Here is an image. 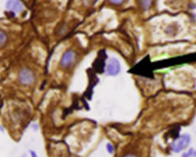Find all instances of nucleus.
<instances>
[{"mask_svg": "<svg viewBox=\"0 0 196 157\" xmlns=\"http://www.w3.org/2000/svg\"><path fill=\"white\" fill-rule=\"evenodd\" d=\"M190 156L189 155V154H187V152H184L182 154L181 157H189Z\"/></svg>", "mask_w": 196, "mask_h": 157, "instance_id": "4468645a", "label": "nucleus"}, {"mask_svg": "<svg viewBox=\"0 0 196 157\" xmlns=\"http://www.w3.org/2000/svg\"><path fill=\"white\" fill-rule=\"evenodd\" d=\"M193 156L194 157H196V150L194 151V153H193Z\"/></svg>", "mask_w": 196, "mask_h": 157, "instance_id": "2eb2a0df", "label": "nucleus"}, {"mask_svg": "<svg viewBox=\"0 0 196 157\" xmlns=\"http://www.w3.org/2000/svg\"><path fill=\"white\" fill-rule=\"evenodd\" d=\"M106 149L107 151L109 152V153L110 154H113L114 152V147L113 145L110 143H109L106 144Z\"/></svg>", "mask_w": 196, "mask_h": 157, "instance_id": "1a4fd4ad", "label": "nucleus"}, {"mask_svg": "<svg viewBox=\"0 0 196 157\" xmlns=\"http://www.w3.org/2000/svg\"><path fill=\"white\" fill-rule=\"evenodd\" d=\"M152 2L153 0H139L140 5L145 10H147L150 7Z\"/></svg>", "mask_w": 196, "mask_h": 157, "instance_id": "6e6552de", "label": "nucleus"}, {"mask_svg": "<svg viewBox=\"0 0 196 157\" xmlns=\"http://www.w3.org/2000/svg\"><path fill=\"white\" fill-rule=\"evenodd\" d=\"M121 71V65L119 61L114 58H111L107 66L106 72L109 76H115L118 75Z\"/></svg>", "mask_w": 196, "mask_h": 157, "instance_id": "39448f33", "label": "nucleus"}, {"mask_svg": "<svg viewBox=\"0 0 196 157\" xmlns=\"http://www.w3.org/2000/svg\"><path fill=\"white\" fill-rule=\"evenodd\" d=\"M6 8L8 11L15 13L22 12L24 7L20 0H7Z\"/></svg>", "mask_w": 196, "mask_h": 157, "instance_id": "423d86ee", "label": "nucleus"}, {"mask_svg": "<svg viewBox=\"0 0 196 157\" xmlns=\"http://www.w3.org/2000/svg\"><path fill=\"white\" fill-rule=\"evenodd\" d=\"M190 136L184 134L174 140L171 145V150L175 152H179L186 147L190 142Z\"/></svg>", "mask_w": 196, "mask_h": 157, "instance_id": "f03ea898", "label": "nucleus"}, {"mask_svg": "<svg viewBox=\"0 0 196 157\" xmlns=\"http://www.w3.org/2000/svg\"><path fill=\"white\" fill-rule=\"evenodd\" d=\"M107 58L105 50H101L97 53V57L95 58L92 64V70L97 73H103L105 72L106 60Z\"/></svg>", "mask_w": 196, "mask_h": 157, "instance_id": "f257e3e1", "label": "nucleus"}, {"mask_svg": "<svg viewBox=\"0 0 196 157\" xmlns=\"http://www.w3.org/2000/svg\"><path fill=\"white\" fill-rule=\"evenodd\" d=\"M125 0H109V1L114 5H121L125 2Z\"/></svg>", "mask_w": 196, "mask_h": 157, "instance_id": "9d476101", "label": "nucleus"}, {"mask_svg": "<svg viewBox=\"0 0 196 157\" xmlns=\"http://www.w3.org/2000/svg\"><path fill=\"white\" fill-rule=\"evenodd\" d=\"M194 150L191 148H190V149L189 150V151H188V152H187V154H189V155L190 156H193V153H194Z\"/></svg>", "mask_w": 196, "mask_h": 157, "instance_id": "9b49d317", "label": "nucleus"}, {"mask_svg": "<svg viewBox=\"0 0 196 157\" xmlns=\"http://www.w3.org/2000/svg\"><path fill=\"white\" fill-rule=\"evenodd\" d=\"M123 157H137L134 154H126Z\"/></svg>", "mask_w": 196, "mask_h": 157, "instance_id": "f8f14e48", "label": "nucleus"}, {"mask_svg": "<svg viewBox=\"0 0 196 157\" xmlns=\"http://www.w3.org/2000/svg\"><path fill=\"white\" fill-rule=\"evenodd\" d=\"M8 42V36L3 30H0V48L4 47Z\"/></svg>", "mask_w": 196, "mask_h": 157, "instance_id": "0eeeda50", "label": "nucleus"}, {"mask_svg": "<svg viewBox=\"0 0 196 157\" xmlns=\"http://www.w3.org/2000/svg\"><path fill=\"white\" fill-rule=\"evenodd\" d=\"M76 60V54L73 50L66 51L60 60V65L64 68H69L72 66Z\"/></svg>", "mask_w": 196, "mask_h": 157, "instance_id": "20e7f679", "label": "nucleus"}, {"mask_svg": "<svg viewBox=\"0 0 196 157\" xmlns=\"http://www.w3.org/2000/svg\"><path fill=\"white\" fill-rule=\"evenodd\" d=\"M20 82L25 86L33 84L35 81V75L33 72L29 68H23L19 73Z\"/></svg>", "mask_w": 196, "mask_h": 157, "instance_id": "7ed1b4c3", "label": "nucleus"}, {"mask_svg": "<svg viewBox=\"0 0 196 157\" xmlns=\"http://www.w3.org/2000/svg\"><path fill=\"white\" fill-rule=\"evenodd\" d=\"M31 157H37L36 153L34 151H31Z\"/></svg>", "mask_w": 196, "mask_h": 157, "instance_id": "ddd939ff", "label": "nucleus"}]
</instances>
